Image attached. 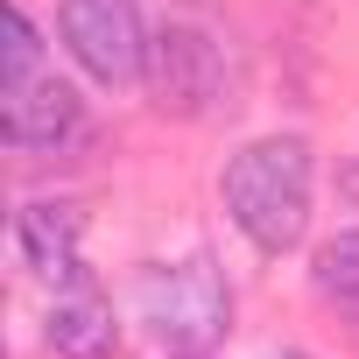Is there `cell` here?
Here are the masks:
<instances>
[{
	"label": "cell",
	"instance_id": "6da1fadb",
	"mask_svg": "<svg viewBox=\"0 0 359 359\" xmlns=\"http://www.w3.org/2000/svg\"><path fill=\"white\" fill-rule=\"evenodd\" d=\"M310 191H317V162L303 134H261L226 162V219L240 226V240L268 261L296 254L310 233Z\"/></svg>",
	"mask_w": 359,
	"mask_h": 359
},
{
	"label": "cell",
	"instance_id": "7a4b0ae2",
	"mask_svg": "<svg viewBox=\"0 0 359 359\" xmlns=\"http://www.w3.org/2000/svg\"><path fill=\"white\" fill-rule=\"evenodd\" d=\"M134 296H141V324L162 338V352H212L233 331V282L212 268V254L155 261Z\"/></svg>",
	"mask_w": 359,
	"mask_h": 359
},
{
	"label": "cell",
	"instance_id": "3957f363",
	"mask_svg": "<svg viewBox=\"0 0 359 359\" xmlns=\"http://www.w3.org/2000/svg\"><path fill=\"white\" fill-rule=\"evenodd\" d=\"M57 36L92 85H134L148 71V22L134 0H64Z\"/></svg>",
	"mask_w": 359,
	"mask_h": 359
},
{
	"label": "cell",
	"instance_id": "277c9868",
	"mask_svg": "<svg viewBox=\"0 0 359 359\" xmlns=\"http://www.w3.org/2000/svg\"><path fill=\"white\" fill-rule=\"evenodd\" d=\"M148 99H155V113H169V120H205L212 106H219V92H226V57H219V43L198 29V22H169V29H155L148 36Z\"/></svg>",
	"mask_w": 359,
	"mask_h": 359
},
{
	"label": "cell",
	"instance_id": "5b68a950",
	"mask_svg": "<svg viewBox=\"0 0 359 359\" xmlns=\"http://www.w3.org/2000/svg\"><path fill=\"white\" fill-rule=\"evenodd\" d=\"M0 134L15 155H64L71 141H85V99L57 71H43L22 92H0Z\"/></svg>",
	"mask_w": 359,
	"mask_h": 359
},
{
	"label": "cell",
	"instance_id": "8992f818",
	"mask_svg": "<svg viewBox=\"0 0 359 359\" xmlns=\"http://www.w3.org/2000/svg\"><path fill=\"white\" fill-rule=\"evenodd\" d=\"M15 240H22V261H29L43 282H57V289L85 282V219H78V205H57V198L22 205Z\"/></svg>",
	"mask_w": 359,
	"mask_h": 359
},
{
	"label": "cell",
	"instance_id": "52a82bcc",
	"mask_svg": "<svg viewBox=\"0 0 359 359\" xmlns=\"http://www.w3.org/2000/svg\"><path fill=\"white\" fill-rule=\"evenodd\" d=\"M50 352L57 359H113L120 352V324H113V303L92 289V275L85 282H71V289H57V310H50Z\"/></svg>",
	"mask_w": 359,
	"mask_h": 359
},
{
	"label": "cell",
	"instance_id": "ba28073f",
	"mask_svg": "<svg viewBox=\"0 0 359 359\" xmlns=\"http://www.w3.org/2000/svg\"><path fill=\"white\" fill-rule=\"evenodd\" d=\"M310 289H317L324 303H359V226H345L338 240H324V247H317Z\"/></svg>",
	"mask_w": 359,
	"mask_h": 359
},
{
	"label": "cell",
	"instance_id": "9c48e42d",
	"mask_svg": "<svg viewBox=\"0 0 359 359\" xmlns=\"http://www.w3.org/2000/svg\"><path fill=\"white\" fill-rule=\"evenodd\" d=\"M29 78H43V43L29 8H8V64H0V92H22Z\"/></svg>",
	"mask_w": 359,
	"mask_h": 359
},
{
	"label": "cell",
	"instance_id": "30bf717a",
	"mask_svg": "<svg viewBox=\"0 0 359 359\" xmlns=\"http://www.w3.org/2000/svg\"><path fill=\"white\" fill-rule=\"evenodd\" d=\"M169 359H212V352H169Z\"/></svg>",
	"mask_w": 359,
	"mask_h": 359
},
{
	"label": "cell",
	"instance_id": "8fae6325",
	"mask_svg": "<svg viewBox=\"0 0 359 359\" xmlns=\"http://www.w3.org/2000/svg\"><path fill=\"white\" fill-rule=\"evenodd\" d=\"M275 359H310V352H275Z\"/></svg>",
	"mask_w": 359,
	"mask_h": 359
}]
</instances>
